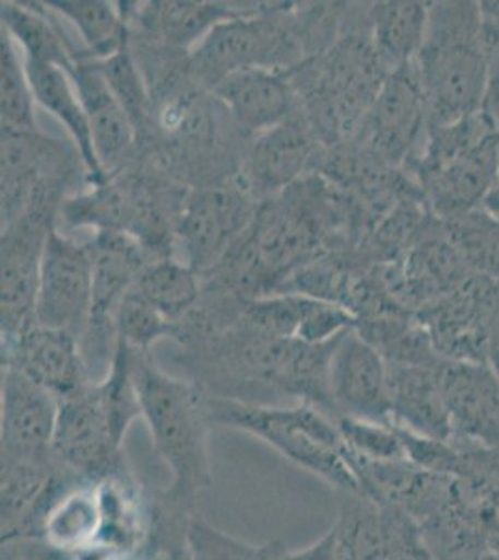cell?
<instances>
[{
	"label": "cell",
	"instance_id": "obj_1",
	"mask_svg": "<svg viewBox=\"0 0 499 560\" xmlns=\"http://www.w3.org/2000/svg\"><path fill=\"white\" fill-rule=\"evenodd\" d=\"M131 351L142 419L155 453L170 471L163 493L171 503L197 510L198 499L213 482L207 396L197 383L158 366L147 351Z\"/></svg>",
	"mask_w": 499,
	"mask_h": 560
},
{
	"label": "cell",
	"instance_id": "obj_2",
	"mask_svg": "<svg viewBox=\"0 0 499 560\" xmlns=\"http://www.w3.org/2000/svg\"><path fill=\"white\" fill-rule=\"evenodd\" d=\"M480 25V2H429L427 33L414 62L429 110V128L483 110L487 60Z\"/></svg>",
	"mask_w": 499,
	"mask_h": 560
},
{
	"label": "cell",
	"instance_id": "obj_3",
	"mask_svg": "<svg viewBox=\"0 0 499 560\" xmlns=\"http://www.w3.org/2000/svg\"><path fill=\"white\" fill-rule=\"evenodd\" d=\"M209 419L263 441L287 462L337 491L364 493L334 417L310 404L260 406L209 398Z\"/></svg>",
	"mask_w": 499,
	"mask_h": 560
},
{
	"label": "cell",
	"instance_id": "obj_4",
	"mask_svg": "<svg viewBox=\"0 0 499 560\" xmlns=\"http://www.w3.org/2000/svg\"><path fill=\"white\" fill-rule=\"evenodd\" d=\"M289 73L306 83V116L316 133L348 142L392 71L375 49L367 23L364 33L348 34L323 57Z\"/></svg>",
	"mask_w": 499,
	"mask_h": 560
},
{
	"label": "cell",
	"instance_id": "obj_5",
	"mask_svg": "<svg viewBox=\"0 0 499 560\" xmlns=\"http://www.w3.org/2000/svg\"><path fill=\"white\" fill-rule=\"evenodd\" d=\"M293 4L276 12L224 21L187 57V73L203 89L213 90L222 79L240 70L289 73L302 60L304 38L287 21Z\"/></svg>",
	"mask_w": 499,
	"mask_h": 560
},
{
	"label": "cell",
	"instance_id": "obj_6",
	"mask_svg": "<svg viewBox=\"0 0 499 560\" xmlns=\"http://www.w3.org/2000/svg\"><path fill=\"white\" fill-rule=\"evenodd\" d=\"M62 202L60 191H39L17 219L2 226V338L13 337L34 324L45 245L55 229Z\"/></svg>",
	"mask_w": 499,
	"mask_h": 560
},
{
	"label": "cell",
	"instance_id": "obj_7",
	"mask_svg": "<svg viewBox=\"0 0 499 560\" xmlns=\"http://www.w3.org/2000/svg\"><path fill=\"white\" fill-rule=\"evenodd\" d=\"M427 133L429 110L424 89L416 65H408L388 75L351 142L385 165L408 173L424 150Z\"/></svg>",
	"mask_w": 499,
	"mask_h": 560
},
{
	"label": "cell",
	"instance_id": "obj_8",
	"mask_svg": "<svg viewBox=\"0 0 499 560\" xmlns=\"http://www.w3.org/2000/svg\"><path fill=\"white\" fill-rule=\"evenodd\" d=\"M88 245L94 260V300L81 350L90 376L97 383L95 374L102 372L103 377L107 376L115 359L118 308L150 258L136 240L120 232H99Z\"/></svg>",
	"mask_w": 499,
	"mask_h": 560
},
{
	"label": "cell",
	"instance_id": "obj_9",
	"mask_svg": "<svg viewBox=\"0 0 499 560\" xmlns=\"http://www.w3.org/2000/svg\"><path fill=\"white\" fill-rule=\"evenodd\" d=\"M258 202L240 185H211L189 192L176 226L181 260L200 277L213 273L252 224Z\"/></svg>",
	"mask_w": 499,
	"mask_h": 560
},
{
	"label": "cell",
	"instance_id": "obj_10",
	"mask_svg": "<svg viewBox=\"0 0 499 560\" xmlns=\"http://www.w3.org/2000/svg\"><path fill=\"white\" fill-rule=\"evenodd\" d=\"M94 300V260L88 243L63 236L57 226L45 245L34 324L68 331L79 340L88 327Z\"/></svg>",
	"mask_w": 499,
	"mask_h": 560
},
{
	"label": "cell",
	"instance_id": "obj_11",
	"mask_svg": "<svg viewBox=\"0 0 499 560\" xmlns=\"http://www.w3.org/2000/svg\"><path fill=\"white\" fill-rule=\"evenodd\" d=\"M52 458L84 480L129 475L123 445L116 441L95 383L83 393L58 401Z\"/></svg>",
	"mask_w": 499,
	"mask_h": 560
},
{
	"label": "cell",
	"instance_id": "obj_12",
	"mask_svg": "<svg viewBox=\"0 0 499 560\" xmlns=\"http://www.w3.org/2000/svg\"><path fill=\"white\" fill-rule=\"evenodd\" d=\"M330 400L335 417L392 424L388 364L356 329L335 338L329 363Z\"/></svg>",
	"mask_w": 499,
	"mask_h": 560
},
{
	"label": "cell",
	"instance_id": "obj_13",
	"mask_svg": "<svg viewBox=\"0 0 499 560\" xmlns=\"http://www.w3.org/2000/svg\"><path fill=\"white\" fill-rule=\"evenodd\" d=\"M411 178L438 221L477 210L499 187V131Z\"/></svg>",
	"mask_w": 499,
	"mask_h": 560
},
{
	"label": "cell",
	"instance_id": "obj_14",
	"mask_svg": "<svg viewBox=\"0 0 499 560\" xmlns=\"http://www.w3.org/2000/svg\"><path fill=\"white\" fill-rule=\"evenodd\" d=\"M488 290L490 279L474 275L455 292L417 311V322L443 361L490 363Z\"/></svg>",
	"mask_w": 499,
	"mask_h": 560
},
{
	"label": "cell",
	"instance_id": "obj_15",
	"mask_svg": "<svg viewBox=\"0 0 499 560\" xmlns=\"http://www.w3.org/2000/svg\"><path fill=\"white\" fill-rule=\"evenodd\" d=\"M2 366L17 370L58 401L94 383L79 340L68 331L38 324L2 338Z\"/></svg>",
	"mask_w": 499,
	"mask_h": 560
},
{
	"label": "cell",
	"instance_id": "obj_16",
	"mask_svg": "<svg viewBox=\"0 0 499 560\" xmlns=\"http://www.w3.org/2000/svg\"><path fill=\"white\" fill-rule=\"evenodd\" d=\"M70 148L47 135L2 129V226L25 211L45 189L63 191L73 171Z\"/></svg>",
	"mask_w": 499,
	"mask_h": 560
},
{
	"label": "cell",
	"instance_id": "obj_17",
	"mask_svg": "<svg viewBox=\"0 0 499 560\" xmlns=\"http://www.w3.org/2000/svg\"><path fill=\"white\" fill-rule=\"evenodd\" d=\"M440 387L456 446L499 448V376L490 363L442 361Z\"/></svg>",
	"mask_w": 499,
	"mask_h": 560
},
{
	"label": "cell",
	"instance_id": "obj_18",
	"mask_svg": "<svg viewBox=\"0 0 499 560\" xmlns=\"http://www.w3.org/2000/svg\"><path fill=\"white\" fill-rule=\"evenodd\" d=\"M316 129L298 110L289 120L258 135L242 161V187L253 198L278 197L302 179L317 155Z\"/></svg>",
	"mask_w": 499,
	"mask_h": 560
},
{
	"label": "cell",
	"instance_id": "obj_19",
	"mask_svg": "<svg viewBox=\"0 0 499 560\" xmlns=\"http://www.w3.org/2000/svg\"><path fill=\"white\" fill-rule=\"evenodd\" d=\"M2 459L45 462L52 458L58 400L21 372L2 366L0 404Z\"/></svg>",
	"mask_w": 499,
	"mask_h": 560
},
{
	"label": "cell",
	"instance_id": "obj_20",
	"mask_svg": "<svg viewBox=\"0 0 499 560\" xmlns=\"http://www.w3.org/2000/svg\"><path fill=\"white\" fill-rule=\"evenodd\" d=\"M211 94L247 135L265 133L300 110L292 79L282 71H235L222 79Z\"/></svg>",
	"mask_w": 499,
	"mask_h": 560
},
{
	"label": "cell",
	"instance_id": "obj_21",
	"mask_svg": "<svg viewBox=\"0 0 499 560\" xmlns=\"http://www.w3.org/2000/svg\"><path fill=\"white\" fill-rule=\"evenodd\" d=\"M71 79L86 110L95 155L108 178H112L131 158L134 142L139 140L133 121L129 120L126 108L121 107L95 60L79 58Z\"/></svg>",
	"mask_w": 499,
	"mask_h": 560
},
{
	"label": "cell",
	"instance_id": "obj_22",
	"mask_svg": "<svg viewBox=\"0 0 499 560\" xmlns=\"http://www.w3.org/2000/svg\"><path fill=\"white\" fill-rule=\"evenodd\" d=\"M284 7L285 2H147L146 8L136 10V18L153 38L174 49L192 51L224 21L263 15Z\"/></svg>",
	"mask_w": 499,
	"mask_h": 560
},
{
	"label": "cell",
	"instance_id": "obj_23",
	"mask_svg": "<svg viewBox=\"0 0 499 560\" xmlns=\"http://www.w3.org/2000/svg\"><path fill=\"white\" fill-rule=\"evenodd\" d=\"M388 364L390 411L393 427L408 432L453 440L448 409L440 387V364Z\"/></svg>",
	"mask_w": 499,
	"mask_h": 560
},
{
	"label": "cell",
	"instance_id": "obj_24",
	"mask_svg": "<svg viewBox=\"0 0 499 560\" xmlns=\"http://www.w3.org/2000/svg\"><path fill=\"white\" fill-rule=\"evenodd\" d=\"M102 530L99 482L71 478L45 510L39 540L63 553L92 549Z\"/></svg>",
	"mask_w": 499,
	"mask_h": 560
},
{
	"label": "cell",
	"instance_id": "obj_25",
	"mask_svg": "<svg viewBox=\"0 0 499 560\" xmlns=\"http://www.w3.org/2000/svg\"><path fill=\"white\" fill-rule=\"evenodd\" d=\"M25 68L36 103L63 124L75 142V150L81 153L90 184L99 185L108 182L110 178L105 174L95 155L86 110L70 73L62 70L60 66L45 65L28 58H25Z\"/></svg>",
	"mask_w": 499,
	"mask_h": 560
},
{
	"label": "cell",
	"instance_id": "obj_26",
	"mask_svg": "<svg viewBox=\"0 0 499 560\" xmlns=\"http://www.w3.org/2000/svg\"><path fill=\"white\" fill-rule=\"evenodd\" d=\"M0 20L2 31L20 44L28 60L60 66L71 75L76 60L86 58L84 52L76 51L62 25L49 18L45 2H2Z\"/></svg>",
	"mask_w": 499,
	"mask_h": 560
},
{
	"label": "cell",
	"instance_id": "obj_27",
	"mask_svg": "<svg viewBox=\"0 0 499 560\" xmlns=\"http://www.w3.org/2000/svg\"><path fill=\"white\" fill-rule=\"evenodd\" d=\"M367 23L382 62L388 70L395 71L414 65L421 51L429 23V2H377L367 10Z\"/></svg>",
	"mask_w": 499,
	"mask_h": 560
},
{
	"label": "cell",
	"instance_id": "obj_28",
	"mask_svg": "<svg viewBox=\"0 0 499 560\" xmlns=\"http://www.w3.org/2000/svg\"><path fill=\"white\" fill-rule=\"evenodd\" d=\"M340 512L332 525L343 560H388L390 525L382 504L366 493H340Z\"/></svg>",
	"mask_w": 499,
	"mask_h": 560
},
{
	"label": "cell",
	"instance_id": "obj_29",
	"mask_svg": "<svg viewBox=\"0 0 499 560\" xmlns=\"http://www.w3.org/2000/svg\"><path fill=\"white\" fill-rule=\"evenodd\" d=\"M51 12L71 21L81 34L84 52L90 60H107L129 45V31L123 13L102 0H49Z\"/></svg>",
	"mask_w": 499,
	"mask_h": 560
},
{
	"label": "cell",
	"instance_id": "obj_30",
	"mask_svg": "<svg viewBox=\"0 0 499 560\" xmlns=\"http://www.w3.org/2000/svg\"><path fill=\"white\" fill-rule=\"evenodd\" d=\"M134 288L174 325L192 313L202 293L200 275L171 256L147 261Z\"/></svg>",
	"mask_w": 499,
	"mask_h": 560
},
{
	"label": "cell",
	"instance_id": "obj_31",
	"mask_svg": "<svg viewBox=\"0 0 499 560\" xmlns=\"http://www.w3.org/2000/svg\"><path fill=\"white\" fill-rule=\"evenodd\" d=\"M470 271L499 282V219L485 206L442 221Z\"/></svg>",
	"mask_w": 499,
	"mask_h": 560
},
{
	"label": "cell",
	"instance_id": "obj_32",
	"mask_svg": "<svg viewBox=\"0 0 499 560\" xmlns=\"http://www.w3.org/2000/svg\"><path fill=\"white\" fill-rule=\"evenodd\" d=\"M34 92L26 75L25 62L17 52V44L2 31L0 39V113L2 129L15 133L38 131L34 113Z\"/></svg>",
	"mask_w": 499,
	"mask_h": 560
},
{
	"label": "cell",
	"instance_id": "obj_33",
	"mask_svg": "<svg viewBox=\"0 0 499 560\" xmlns=\"http://www.w3.org/2000/svg\"><path fill=\"white\" fill-rule=\"evenodd\" d=\"M97 65L121 107L126 108L129 120L133 121L136 137H140L152 124L153 97L147 92L146 81L142 79L131 47L127 45L126 49L116 52L115 57L99 60Z\"/></svg>",
	"mask_w": 499,
	"mask_h": 560
},
{
	"label": "cell",
	"instance_id": "obj_34",
	"mask_svg": "<svg viewBox=\"0 0 499 560\" xmlns=\"http://www.w3.org/2000/svg\"><path fill=\"white\" fill-rule=\"evenodd\" d=\"M116 335L118 340L129 346L131 350L152 351L163 338L177 335V325L166 319L157 308L136 290L131 288L121 301L116 314Z\"/></svg>",
	"mask_w": 499,
	"mask_h": 560
},
{
	"label": "cell",
	"instance_id": "obj_35",
	"mask_svg": "<svg viewBox=\"0 0 499 560\" xmlns=\"http://www.w3.org/2000/svg\"><path fill=\"white\" fill-rule=\"evenodd\" d=\"M347 451L353 458L366 462H395L406 459L405 446L397 427L373 420L337 417L335 419Z\"/></svg>",
	"mask_w": 499,
	"mask_h": 560
},
{
	"label": "cell",
	"instance_id": "obj_36",
	"mask_svg": "<svg viewBox=\"0 0 499 560\" xmlns=\"http://www.w3.org/2000/svg\"><path fill=\"white\" fill-rule=\"evenodd\" d=\"M189 553L190 560H269L271 541L256 546L239 540L211 525L198 512L190 523Z\"/></svg>",
	"mask_w": 499,
	"mask_h": 560
},
{
	"label": "cell",
	"instance_id": "obj_37",
	"mask_svg": "<svg viewBox=\"0 0 499 560\" xmlns=\"http://www.w3.org/2000/svg\"><path fill=\"white\" fill-rule=\"evenodd\" d=\"M480 20L487 60V96L483 110L499 121V0L480 2Z\"/></svg>",
	"mask_w": 499,
	"mask_h": 560
},
{
	"label": "cell",
	"instance_id": "obj_38",
	"mask_svg": "<svg viewBox=\"0 0 499 560\" xmlns=\"http://www.w3.org/2000/svg\"><path fill=\"white\" fill-rule=\"evenodd\" d=\"M384 509L388 512V525H390L388 560H438L427 548L419 528L411 517L399 510L388 509V506Z\"/></svg>",
	"mask_w": 499,
	"mask_h": 560
},
{
	"label": "cell",
	"instance_id": "obj_39",
	"mask_svg": "<svg viewBox=\"0 0 499 560\" xmlns=\"http://www.w3.org/2000/svg\"><path fill=\"white\" fill-rule=\"evenodd\" d=\"M269 560H343L340 549L335 546L334 535L329 530L323 538L308 548L287 549L280 541H271V557Z\"/></svg>",
	"mask_w": 499,
	"mask_h": 560
},
{
	"label": "cell",
	"instance_id": "obj_40",
	"mask_svg": "<svg viewBox=\"0 0 499 560\" xmlns=\"http://www.w3.org/2000/svg\"><path fill=\"white\" fill-rule=\"evenodd\" d=\"M475 560H499V549H485V551H483V553H480Z\"/></svg>",
	"mask_w": 499,
	"mask_h": 560
},
{
	"label": "cell",
	"instance_id": "obj_41",
	"mask_svg": "<svg viewBox=\"0 0 499 560\" xmlns=\"http://www.w3.org/2000/svg\"><path fill=\"white\" fill-rule=\"evenodd\" d=\"M494 369H496V372H498V376H499V363L498 364H494Z\"/></svg>",
	"mask_w": 499,
	"mask_h": 560
}]
</instances>
